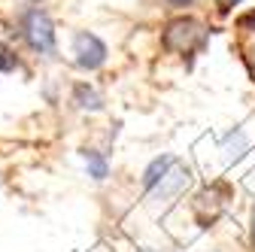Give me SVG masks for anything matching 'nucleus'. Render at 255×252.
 Returning a JSON list of instances; mask_svg holds the SVG:
<instances>
[{
  "mask_svg": "<svg viewBox=\"0 0 255 252\" xmlns=\"http://www.w3.org/2000/svg\"><path fill=\"white\" fill-rule=\"evenodd\" d=\"M15 67V55H12V49L6 46V43H0V70H12Z\"/></svg>",
  "mask_w": 255,
  "mask_h": 252,
  "instance_id": "nucleus-4",
  "label": "nucleus"
},
{
  "mask_svg": "<svg viewBox=\"0 0 255 252\" xmlns=\"http://www.w3.org/2000/svg\"><path fill=\"white\" fill-rule=\"evenodd\" d=\"M73 55H76V61L82 67H98L104 61V55H107V49L94 34H79L73 40Z\"/></svg>",
  "mask_w": 255,
  "mask_h": 252,
  "instance_id": "nucleus-3",
  "label": "nucleus"
},
{
  "mask_svg": "<svg viewBox=\"0 0 255 252\" xmlns=\"http://www.w3.org/2000/svg\"><path fill=\"white\" fill-rule=\"evenodd\" d=\"M167 3H170V6H185L188 0H167Z\"/></svg>",
  "mask_w": 255,
  "mask_h": 252,
  "instance_id": "nucleus-6",
  "label": "nucleus"
},
{
  "mask_svg": "<svg viewBox=\"0 0 255 252\" xmlns=\"http://www.w3.org/2000/svg\"><path fill=\"white\" fill-rule=\"evenodd\" d=\"M216 3H219L222 9H225V6H234V3H237V0H216Z\"/></svg>",
  "mask_w": 255,
  "mask_h": 252,
  "instance_id": "nucleus-5",
  "label": "nucleus"
},
{
  "mask_svg": "<svg viewBox=\"0 0 255 252\" xmlns=\"http://www.w3.org/2000/svg\"><path fill=\"white\" fill-rule=\"evenodd\" d=\"M24 37H27V43L34 46L37 52H52V49H55L52 21H49L40 9H30V12L24 15Z\"/></svg>",
  "mask_w": 255,
  "mask_h": 252,
  "instance_id": "nucleus-2",
  "label": "nucleus"
},
{
  "mask_svg": "<svg viewBox=\"0 0 255 252\" xmlns=\"http://www.w3.org/2000/svg\"><path fill=\"white\" fill-rule=\"evenodd\" d=\"M164 43L176 52H188V49H195L204 43V27L201 21L195 18H176L170 27H167V34H164Z\"/></svg>",
  "mask_w": 255,
  "mask_h": 252,
  "instance_id": "nucleus-1",
  "label": "nucleus"
}]
</instances>
